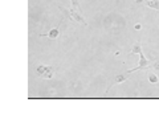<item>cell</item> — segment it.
Segmentation results:
<instances>
[{"label": "cell", "mask_w": 159, "mask_h": 119, "mask_svg": "<svg viewBox=\"0 0 159 119\" xmlns=\"http://www.w3.org/2000/svg\"><path fill=\"white\" fill-rule=\"evenodd\" d=\"M60 9H61V11H64V13H65L66 16L69 17V20H70V21H77V23H81V24H85V25H88V21L81 16V13L77 12L74 8H72V9H65V8L60 7Z\"/></svg>", "instance_id": "6da1fadb"}, {"label": "cell", "mask_w": 159, "mask_h": 119, "mask_svg": "<svg viewBox=\"0 0 159 119\" xmlns=\"http://www.w3.org/2000/svg\"><path fill=\"white\" fill-rule=\"evenodd\" d=\"M36 72L40 77L43 78H53V74H54V68L53 66H45V65H40L37 66Z\"/></svg>", "instance_id": "7a4b0ae2"}, {"label": "cell", "mask_w": 159, "mask_h": 119, "mask_svg": "<svg viewBox=\"0 0 159 119\" xmlns=\"http://www.w3.org/2000/svg\"><path fill=\"white\" fill-rule=\"evenodd\" d=\"M130 74L131 73H125V74H118V76L114 78V81H113V83L110 86H113V85H116V83H121V82H123V81H126V79H129L130 78Z\"/></svg>", "instance_id": "3957f363"}, {"label": "cell", "mask_w": 159, "mask_h": 119, "mask_svg": "<svg viewBox=\"0 0 159 119\" xmlns=\"http://www.w3.org/2000/svg\"><path fill=\"white\" fill-rule=\"evenodd\" d=\"M58 33H60V25L57 27V28H54V29H52V31H49L48 33H41L40 34V37H49V38H56L57 36H58Z\"/></svg>", "instance_id": "277c9868"}, {"label": "cell", "mask_w": 159, "mask_h": 119, "mask_svg": "<svg viewBox=\"0 0 159 119\" xmlns=\"http://www.w3.org/2000/svg\"><path fill=\"white\" fill-rule=\"evenodd\" d=\"M141 52H142V44H141V41L134 42V45H133V48H131L130 53H131V54H139Z\"/></svg>", "instance_id": "5b68a950"}, {"label": "cell", "mask_w": 159, "mask_h": 119, "mask_svg": "<svg viewBox=\"0 0 159 119\" xmlns=\"http://www.w3.org/2000/svg\"><path fill=\"white\" fill-rule=\"evenodd\" d=\"M147 78H148V81H150L151 83H158V77L154 73H148L147 74Z\"/></svg>", "instance_id": "8992f818"}, {"label": "cell", "mask_w": 159, "mask_h": 119, "mask_svg": "<svg viewBox=\"0 0 159 119\" xmlns=\"http://www.w3.org/2000/svg\"><path fill=\"white\" fill-rule=\"evenodd\" d=\"M70 2H72V7H73L74 9H76L77 12H80V13H81V7H80V3H78V0H70Z\"/></svg>", "instance_id": "52a82bcc"}, {"label": "cell", "mask_w": 159, "mask_h": 119, "mask_svg": "<svg viewBox=\"0 0 159 119\" xmlns=\"http://www.w3.org/2000/svg\"><path fill=\"white\" fill-rule=\"evenodd\" d=\"M152 69H155V70H159V61H155L152 64V65H150Z\"/></svg>", "instance_id": "ba28073f"}, {"label": "cell", "mask_w": 159, "mask_h": 119, "mask_svg": "<svg viewBox=\"0 0 159 119\" xmlns=\"http://www.w3.org/2000/svg\"><path fill=\"white\" fill-rule=\"evenodd\" d=\"M135 3H138V4H142V3H145V0H135Z\"/></svg>", "instance_id": "9c48e42d"}, {"label": "cell", "mask_w": 159, "mask_h": 119, "mask_svg": "<svg viewBox=\"0 0 159 119\" xmlns=\"http://www.w3.org/2000/svg\"><path fill=\"white\" fill-rule=\"evenodd\" d=\"M135 29H141V24H137V25H135Z\"/></svg>", "instance_id": "30bf717a"}]
</instances>
